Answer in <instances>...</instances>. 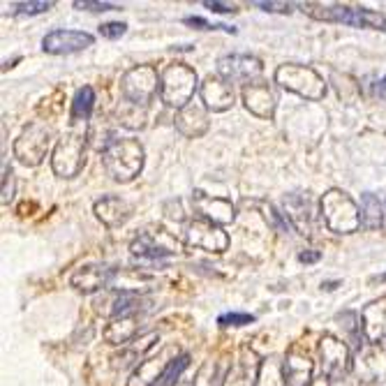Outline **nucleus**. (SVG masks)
Returning <instances> with one entry per match:
<instances>
[{"label":"nucleus","instance_id":"1","mask_svg":"<svg viewBox=\"0 0 386 386\" xmlns=\"http://www.w3.org/2000/svg\"><path fill=\"white\" fill-rule=\"evenodd\" d=\"M144 146L139 139H114L102 150V164L118 183H130L144 169Z\"/></svg>","mask_w":386,"mask_h":386},{"label":"nucleus","instance_id":"2","mask_svg":"<svg viewBox=\"0 0 386 386\" xmlns=\"http://www.w3.org/2000/svg\"><path fill=\"white\" fill-rule=\"evenodd\" d=\"M303 14L317 21H333V24H347L354 28H373L386 33V17L380 12L366 10V7H345V5H322V3H301Z\"/></svg>","mask_w":386,"mask_h":386},{"label":"nucleus","instance_id":"3","mask_svg":"<svg viewBox=\"0 0 386 386\" xmlns=\"http://www.w3.org/2000/svg\"><path fill=\"white\" fill-rule=\"evenodd\" d=\"M86 123H72V130L56 144L51 155V169L61 178H75L86 164Z\"/></svg>","mask_w":386,"mask_h":386},{"label":"nucleus","instance_id":"4","mask_svg":"<svg viewBox=\"0 0 386 386\" xmlns=\"http://www.w3.org/2000/svg\"><path fill=\"white\" fill-rule=\"evenodd\" d=\"M196 91V72L185 63L167 65L160 75V98L167 107L185 109Z\"/></svg>","mask_w":386,"mask_h":386},{"label":"nucleus","instance_id":"5","mask_svg":"<svg viewBox=\"0 0 386 386\" xmlns=\"http://www.w3.org/2000/svg\"><path fill=\"white\" fill-rule=\"evenodd\" d=\"M322 217L333 234H354L361 227V208L342 190H329L322 196Z\"/></svg>","mask_w":386,"mask_h":386},{"label":"nucleus","instance_id":"6","mask_svg":"<svg viewBox=\"0 0 386 386\" xmlns=\"http://www.w3.org/2000/svg\"><path fill=\"white\" fill-rule=\"evenodd\" d=\"M275 84L282 86L289 93H296L305 100H322L326 95V84L324 79L317 75L315 70L308 65H296V63H285L275 70Z\"/></svg>","mask_w":386,"mask_h":386},{"label":"nucleus","instance_id":"7","mask_svg":"<svg viewBox=\"0 0 386 386\" xmlns=\"http://www.w3.org/2000/svg\"><path fill=\"white\" fill-rule=\"evenodd\" d=\"M160 88V75L153 65H137V68L128 70L121 79V93L128 102L137 107H146L155 98Z\"/></svg>","mask_w":386,"mask_h":386},{"label":"nucleus","instance_id":"8","mask_svg":"<svg viewBox=\"0 0 386 386\" xmlns=\"http://www.w3.org/2000/svg\"><path fill=\"white\" fill-rule=\"evenodd\" d=\"M49 146H51V130L45 123L35 121L31 125H26L24 132L19 134V139L14 141V155H17L21 164L38 167L47 157Z\"/></svg>","mask_w":386,"mask_h":386},{"label":"nucleus","instance_id":"9","mask_svg":"<svg viewBox=\"0 0 386 386\" xmlns=\"http://www.w3.org/2000/svg\"><path fill=\"white\" fill-rule=\"evenodd\" d=\"M319 359H322V368L329 380H342L347 375V370L354 366V359L349 354V347L336 336L326 333V336L319 340Z\"/></svg>","mask_w":386,"mask_h":386},{"label":"nucleus","instance_id":"10","mask_svg":"<svg viewBox=\"0 0 386 386\" xmlns=\"http://www.w3.org/2000/svg\"><path fill=\"white\" fill-rule=\"evenodd\" d=\"M185 243L199 250L222 254L229 247V234L208 220H190L185 227Z\"/></svg>","mask_w":386,"mask_h":386},{"label":"nucleus","instance_id":"11","mask_svg":"<svg viewBox=\"0 0 386 386\" xmlns=\"http://www.w3.org/2000/svg\"><path fill=\"white\" fill-rule=\"evenodd\" d=\"M178 241L173 238L167 229H155V231H144L141 236H137L132 243H130V252L139 259H162V257H171V254L178 252Z\"/></svg>","mask_w":386,"mask_h":386},{"label":"nucleus","instance_id":"12","mask_svg":"<svg viewBox=\"0 0 386 386\" xmlns=\"http://www.w3.org/2000/svg\"><path fill=\"white\" fill-rule=\"evenodd\" d=\"M261 61L250 54H231L217 61V75L229 84L250 86L254 79L261 77Z\"/></svg>","mask_w":386,"mask_h":386},{"label":"nucleus","instance_id":"13","mask_svg":"<svg viewBox=\"0 0 386 386\" xmlns=\"http://www.w3.org/2000/svg\"><path fill=\"white\" fill-rule=\"evenodd\" d=\"M354 373L359 377V382L363 384L386 382V352L380 345L366 342V345L359 347V352H356Z\"/></svg>","mask_w":386,"mask_h":386},{"label":"nucleus","instance_id":"14","mask_svg":"<svg viewBox=\"0 0 386 386\" xmlns=\"http://www.w3.org/2000/svg\"><path fill=\"white\" fill-rule=\"evenodd\" d=\"M93 42H95V38L84 31H51L42 40V49L47 54L65 56V54H77V51L93 47Z\"/></svg>","mask_w":386,"mask_h":386},{"label":"nucleus","instance_id":"15","mask_svg":"<svg viewBox=\"0 0 386 386\" xmlns=\"http://www.w3.org/2000/svg\"><path fill=\"white\" fill-rule=\"evenodd\" d=\"M192 206L196 213L201 215V220H208L213 224H231L236 220V208L229 199H222V196H210L203 192H194L192 196Z\"/></svg>","mask_w":386,"mask_h":386},{"label":"nucleus","instance_id":"16","mask_svg":"<svg viewBox=\"0 0 386 386\" xmlns=\"http://www.w3.org/2000/svg\"><path fill=\"white\" fill-rule=\"evenodd\" d=\"M201 105L213 114H222L234 107V88L222 77H206L199 86Z\"/></svg>","mask_w":386,"mask_h":386},{"label":"nucleus","instance_id":"17","mask_svg":"<svg viewBox=\"0 0 386 386\" xmlns=\"http://www.w3.org/2000/svg\"><path fill=\"white\" fill-rule=\"evenodd\" d=\"M243 105L252 116L257 118H273L275 107H278V98H275L273 86L266 82H257L250 86H243Z\"/></svg>","mask_w":386,"mask_h":386},{"label":"nucleus","instance_id":"18","mask_svg":"<svg viewBox=\"0 0 386 386\" xmlns=\"http://www.w3.org/2000/svg\"><path fill=\"white\" fill-rule=\"evenodd\" d=\"M114 275H116L114 268H107L102 264H88V266L77 268V271L72 273L70 285L75 289H79V291H84V294H93V291L105 289V287L111 285Z\"/></svg>","mask_w":386,"mask_h":386},{"label":"nucleus","instance_id":"19","mask_svg":"<svg viewBox=\"0 0 386 386\" xmlns=\"http://www.w3.org/2000/svg\"><path fill=\"white\" fill-rule=\"evenodd\" d=\"M259 366L252 349L243 347L241 356L236 359L234 366H229L227 375H224L222 386H257V377H259Z\"/></svg>","mask_w":386,"mask_h":386},{"label":"nucleus","instance_id":"20","mask_svg":"<svg viewBox=\"0 0 386 386\" xmlns=\"http://www.w3.org/2000/svg\"><path fill=\"white\" fill-rule=\"evenodd\" d=\"M361 326L363 338L373 342V345L386 338V296H382L380 301L368 303L361 310Z\"/></svg>","mask_w":386,"mask_h":386},{"label":"nucleus","instance_id":"21","mask_svg":"<svg viewBox=\"0 0 386 386\" xmlns=\"http://www.w3.org/2000/svg\"><path fill=\"white\" fill-rule=\"evenodd\" d=\"M171 361H169V349L157 356H150V359H144L139 363V368H137L132 377H130L128 386H157L160 380L164 377L167 368L171 366Z\"/></svg>","mask_w":386,"mask_h":386},{"label":"nucleus","instance_id":"22","mask_svg":"<svg viewBox=\"0 0 386 386\" xmlns=\"http://www.w3.org/2000/svg\"><path fill=\"white\" fill-rule=\"evenodd\" d=\"M95 215L100 222H105L107 227H121L132 217L134 208L132 203L121 199V196H102L100 201H95Z\"/></svg>","mask_w":386,"mask_h":386},{"label":"nucleus","instance_id":"23","mask_svg":"<svg viewBox=\"0 0 386 386\" xmlns=\"http://www.w3.org/2000/svg\"><path fill=\"white\" fill-rule=\"evenodd\" d=\"M173 123H176V130L183 137H190V139H194V137H201L208 130L206 107L190 102L185 109H180V111L176 114V121H173Z\"/></svg>","mask_w":386,"mask_h":386},{"label":"nucleus","instance_id":"24","mask_svg":"<svg viewBox=\"0 0 386 386\" xmlns=\"http://www.w3.org/2000/svg\"><path fill=\"white\" fill-rule=\"evenodd\" d=\"M312 361L301 352H289L282 363V375L285 386H310L312 382Z\"/></svg>","mask_w":386,"mask_h":386},{"label":"nucleus","instance_id":"25","mask_svg":"<svg viewBox=\"0 0 386 386\" xmlns=\"http://www.w3.org/2000/svg\"><path fill=\"white\" fill-rule=\"evenodd\" d=\"M137 333H139L137 315H125L111 319L102 336H105V342H109V345H128V342L137 340Z\"/></svg>","mask_w":386,"mask_h":386},{"label":"nucleus","instance_id":"26","mask_svg":"<svg viewBox=\"0 0 386 386\" xmlns=\"http://www.w3.org/2000/svg\"><path fill=\"white\" fill-rule=\"evenodd\" d=\"M285 217L294 224V227L301 231V234H308L310 229V217H312V206L310 199L303 194H289L285 199Z\"/></svg>","mask_w":386,"mask_h":386},{"label":"nucleus","instance_id":"27","mask_svg":"<svg viewBox=\"0 0 386 386\" xmlns=\"http://www.w3.org/2000/svg\"><path fill=\"white\" fill-rule=\"evenodd\" d=\"M157 340H160L157 331H150V333H146V336L132 340V345H130L128 349H123V352L116 356L118 366L128 368V366H132V363H139L144 356L148 354V349H153V345H155Z\"/></svg>","mask_w":386,"mask_h":386},{"label":"nucleus","instance_id":"28","mask_svg":"<svg viewBox=\"0 0 386 386\" xmlns=\"http://www.w3.org/2000/svg\"><path fill=\"white\" fill-rule=\"evenodd\" d=\"M382 224H384V203L377 194L366 192L361 196V227L380 229Z\"/></svg>","mask_w":386,"mask_h":386},{"label":"nucleus","instance_id":"29","mask_svg":"<svg viewBox=\"0 0 386 386\" xmlns=\"http://www.w3.org/2000/svg\"><path fill=\"white\" fill-rule=\"evenodd\" d=\"M93 109H95V91H93L91 86H84V88L77 91L75 100H72L70 121L72 123H88Z\"/></svg>","mask_w":386,"mask_h":386},{"label":"nucleus","instance_id":"30","mask_svg":"<svg viewBox=\"0 0 386 386\" xmlns=\"http://www.w3.org/2000/svg\"><path fill=\"white\" fill-rule=\"evenodd\" d=\"M257 386H285V375H282V366L275 359L261 361Z\"/></svg>","mask_w":386,"mask_h":386},{"label":"nucleus","instance_id":"31","mask_svg":"<svg viewBox=\"0 0 386 386\" xmlns=\"http://www.w3.org/2000/svg\"><path fill=\"white\" fill-rule=\"evenodd\" d=\"M220 363L215 359H208L201 363V368L196 370L192 386H217V380H220Z\"/></svg>","mask_w":386,"mask_h":386},{"label":"nucleus","instance_id":"32","mask_svg":"<svg viewBox=\"0 0 386 386\" xmlns=\"http://www.w3.org/2000/svg\"><path fill=\"white\" fill-rule=\"evenodd\" d=\"M144 121H146L144 107H137V105H132V102L125 100V105L118 109V123L121 125L134 130V128H144Z\"/></svg>","mask_w":386,"mask_h":386},{"label":"nucleus","instance_id":"33","mask_svg":"<svg viewBox=\"0 0 386 386\" xmlns=\"http://www.w3.org/2000/svg\"><path fill=\"white\" fill-rule=\"evenodd\" d=\"M12 14H24V17H33V14H45L49 12L54 3L51 0H31V3H10Z\"/></svg>","mask_w":386,"mask_h":386},{"label":"nucleus","instance_id":"34","mask_svg":"<svg viewBox=\"0 0 386 386\" xmlns=\"http://www.w3.org/2000/svg\"><path fill=\"white\" fill-rule=\"evenodd\" d=\"M190 366V354H180V356H176V359L171 361V366L167 368V373H164V377L160 380V384L157 386H173L178 382V377H180V373Z\"/></svg>","mask_w":386,"mask_h":386},{"label":"nucleus","instance_id":"35","mask_svg":"<svg viewBox=\"0 0 386 386\" xmlns=\"http://www.w3.org/2000/svg\"><path fill=\"white\" fill-rule=\"evenodd\" d=\"M183 21H185L187 26L199 28V31H224V33L236 35V28H234V26H224V24H208L206 19H199V17H185Z\"/></svg>","mask_w":386,"mask_h":386},{"label":"nucleus","instance_id":"36","mask_svg":"<svg viewBox=\"0 0 386 386\" xmlns=\"http://www.w3.org/2000/svg\"><path fill=\"white\" fill-rule=\"evenodd\" d=\"M252 322H254V317L245 315V312H227V315L217 317V324L220 326H245V324H252Z\"/></svg>","mask_w":386,"mask_h":386},{"label":"nucleus","instance_id":"37","mask_svg":"<svg viewBox=\"0 0 386 386\" xmlns=\"http://www.w3.org/2000/svg\"><path fill=\"white\" fill-rule=\"evenodd\" d=\"M125 33H128V26L121 24V21H109V24L100 26V35L107 40H121Z\"/></svg>","mask_w":386,"mask_h":386},{"label":"nucleus","instance_id":"38","mask_svg":"<svg viewBox=\"0 0 386 386\" xmlns=\"http://www.w3.org/2000/svg\"><path fill=\"white\" fill-rule=\"evenodd\" d=\"M77 10H91V12H114L121 10V5L116 3H98V0H75Z\"/></svg>","mask_w":386,"mask_h":386},{"label":"nucleus","instance_id":"39","mask_svg":"<svg viewBox=\"0 0 386 386\" xmlns=\"http://www.w3.org/2000/svg\"><path fill=\"white\" fill-rule=\"evenodd\" d=\"M254 7L264 12H278V14H289L291 12V3H275V0H254Z\"/></svg>","mask_w":386,"mask_h":386},{"label":"nucleus","instance_id":"40","mask_svg":"<svg viewBox=\"0 0 386 386\" xmlns=\"http://www.w3.org/2000/svg\"><path fill=\"white\" fill-rule=\"evenodd\" d=\"M203 7H208V10H213L217 14H231V12H236V5L220 3V0H203Z\"/></svg>","mask_w":386,"mask_h":386},{"label":"nucleus","instance_id":"41","mask_svg":"<svg viewBox=\"0 0 386 386\" xmlns=\"http://www.w3.org/2000/svg\"><path fill=\"white\" fill-rule=\"evenodd\" d=\"M268 217H271V222H273L275 227H278L280 231L289 229V222H285V220H282V217H280V213H275V208H273V206H268V208H266V220H268Z\"/></svg>","mask_w":386,"mask_h":386},{"label":"nucleus","instance_id":"42","mask_svg":"<svg viewBox=\"0 0 386 386\" xmlns=\"http://www.w3.org/2000/svg\"><path fill=\"white\" fill-rule=\"evenodd\" d=\"M319 259H322V252L319 250H305L298 254V261H301V264H315Z\"/></svg>","mask_w":386,"mask_h":386},{"label":"nucleus","instance_id":"43","mask_svg":"<svg viewBox=\"0 0 386 386\" xmlns=\"http://www.w3.org/2000/svg\"><path fill=\"white\" fill-rule=\"evenodd\" d=\"M377 95H380L382 100H386V77L384 79H380V84H377Z\"/></svg>","mask_w":386,"mask_h":386},{"label":"nucleus","instance_id":"44","mask_svg":"<svg viewBox=\"0 0 386 386\" xmlns=\"http://www.w3.org/2000/svg\"><path fill=\"white\" fill-rule=\"evenodd\" d=\"M329 382H331L329 377L322 375V377H317V380H312V384H310V386H331Z\"/></svg>","mask_w":386,"mask_h":386},{"label":"nucleus","instance_id":"45","mask_svg":"<svg viewBox=\"0 0 386 386\" xmlns=\"http://www.w3.org/2000/svg\"><path fill=\"white\" fill-rule=\"evenodd\" d=\"M373 282H386V273H384V275H377V278H373Z\"/></svg>","mask_w":386,"mask_h":386},{"label":"nucleus","instance_id":"46","mask_svg":"<svg viewBox=\"0 0 386 386\" xmlns=\"http://www.w3.org/2000/svg\"><path fill=\"white\" fill-rule=\"evenodd\" d=\"M173 386H187L185 382H176V384H173Z\"/></svg>","mask_w":386,"mask_h":386}]
</instances>
